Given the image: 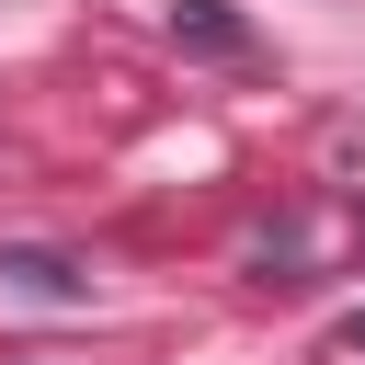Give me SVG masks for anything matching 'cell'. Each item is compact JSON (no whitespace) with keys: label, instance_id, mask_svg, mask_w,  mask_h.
I'll return each instance as SVG.
<instances>
[{"label":"cell","instance_id":"obj_3","mask_svg":"<svg viewBox=\"0 0 365 365\" xmlns=\"http://www.w3.org/2000/svg\"><path fill=\"white\" fill-rule=\"evenodd\" d=\"M342 342H354V354H365V308H354V319H342Z\"/></svg>","mask_w":365,"mask_h":365},{"label":"cell","instance_id":"obj_1","mask_svg":"<svg viewBox=\"0 0 365 365\" xmlns=\"http://www.w3.org/2000/svg\"><path fill=\"white\" fill-rule=\"evenodd\" d=\"M0 285L34 297V308H91V274H80L68 251H0Z\"/></svg>","mask_w":365,"mask_h":365},{"label":"cell","instance_id":"obj_2","mask_svg":"<svg viewBox=\"0 0 365 365\" xmlns=\"http://www.w3.org/2000/svg\"><path fill=\"white\" fill-rule=\"evenodd\" d=\"M171 34H182L194 57H251V23H240L228 0H171Z\"/></svg>","mask_w":365,"mask_h":365}]
</instances>
